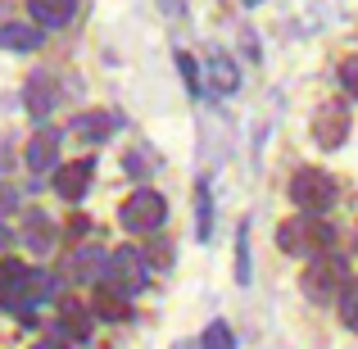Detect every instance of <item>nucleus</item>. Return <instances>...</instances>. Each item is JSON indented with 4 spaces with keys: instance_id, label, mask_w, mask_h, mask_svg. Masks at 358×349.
Returning a JSON list of instances; mask_svg holds the SVG:
<instances>
[{
    "instance_id": "4be33fe9",
    "label": "nucleus",
    "mask_w": 358,
    "mask_h": 349,
    "mask_svg": "<svg viewBox=\"0 0 358 349\" xmlns=\"http://www.w3.org/2000/svg\"><path fill=\"white\" fill-rule=\"evenodd\" d=\"M23 277H27V263H18V259H0V299H5Z\"/></svg>"
},
{
    "instance_id": "a878e982",
    "label": "nucleus",
    "mask_w": 358,
    "mask_h": 349,
    "mask_svg": "<svg viewBox=\"0 0 358 349\" xmlns=\"http://www.w3.org/2000/svg\"><path fill=\"white\" fill-rule=\"evenodd\" d=\"M14 209H18V191L9 182H0V218H9Z\"/></svg>"
},
{
    "instance_id": "f03ea898",
    "label": "nucleus",
    "mask_w": 358,
    "mask_h": 349,
    "mask_svg": "<svg viewBox=\"0 0 358 349\" xmlns=\"http://www.w3.org/2000/svg\"><path fill=\"white\" fill-rule=\"evenodd\" d=\"M345 286H350V268H345V259L331 254V250L308 259V268L299 272V290H304L313 304H336Z\"/></svg>"
},
{
    "instance_id": "20e7f679",
    "label": "nucleus",
    "mask_w": 358,
    "mask_h": 349,
    "mask_svg": "<svg viewBox=\"0 0 358 349\" xmlns=\"http://www.w3.org/2000/svg\"><path fill=\"white\" fill-rule=\"evenodd\" d=\"M164 218H168V200L159 191H150V186H136V191L122 200V209H118V222L131 236H155L159 227H164Z\"/></svg>"
},
{
    "instance_id": "7ed1b4c3",
    "label": "nucleus",
    "mask_w": 358,
    "mask_h": 349,
    "mask_svg": "<svg viewBox=\"0 0 358 349\" xmlns=\"http://www.w3.org/2000/svg\"><path fill=\"white\" fill-rule=\"evenodd\" d=\"M145 281H150L145 254L131 250V245H118V250L109 254V268H105V281H100V286L114 290L118 299H131V295H141V290H145Z\"/></svg>"
},
{
    "instance_id": "5701e85b",
    "label": "nucleus",
    "mask_w": 358,
    "mask_h": 349,
    "mask_svg": "<svg viewBox=\"0 0 358 349\" xmlns=\"http://www.w3.org/2000/svg\"><path fill=\"white\" fill-rule=\"evenodd\" d=\"M177 73H182V82H186V91H191V96H200V64L191 59V55L186 50H177Z\"/></svg>"
},
{
    "instance_id": "4468645a",
    "label": "nucleus",
    "mask_w": 358,
    "mask_h": 349,
    "mask_svg": "<svg viewBox=\"0 0 358 349\" xmlns=\"http://www.w3.org/2000/svg\"><path fill=\"white\" fill-rule=\"evenodd\" d=\"M114 127H118V114H109V109H91V114L73 118V131L82 141H105V136H114Z\"/></svg>"
},
{
    "instance_id": "aec40b11",
    "label": "nucleus",
    "mask_w": 358,
    "mask_h": 349,
    "mask_svg": "<svg viewBox=\"0 0 358 349\" xmlns=\"http://www.w3.org/2000/svg\"><path fill=\"white\" fill-rule=\"evenodd\" d=\"M336 304H341V322L358 336V281H350V286L341 290V299H336Z\"/></svg>"
},
{
    "instance_id": "f8f14e48",
    "label": "nucleus",
    "mask_w": 358,
    "mask_h": 349,
    "mask_svg": "<svg viewBox=\"0 0 358 349\" xmlns=\"http://www.w3.org/2000/svg\"><path fill=\"white\" fill-rule=\"evenodd\" d=\"M91 327H96V313L91 308H82L78 299H64L59 304V336L64 341H91Z\"/></svg>"
},
{
    "instance_id": "393cba45",
    "label": "nucleus",
    "mask_w": 358,
    "mask_h": 349,
    "mask_svg": "<svg viewBox=\"0 0 358 349\" xmlns=\"http://www.w3.org/2000/svg\"><path fill=\"white\" fill-rule=\"evenodd\" d=\"M341 87L350 91V96L358 100V55H350V59L341 64Z\"/></svg>"
},
{
    "instance_id": "6ab92c4d",
    "label": "nucleus",
    "mask_w": 358,
    "mask_h": 349,
    "mask_svg": "<svg viewBox=\"0 0 358 349\" xmlns=\"http://www.w3.org/2000/svg\"><path fill=\"white\" fill-rule=\"evenodd\" d=\"M200 349H236V336H231V327L222 322H209L204 327V341H200Z\"/></svg>"
},
{
    "instance_id": "412c9836",
    "label": "nucleus",
    "mask_w": 358,
    "mask_h": 349,
    "mask_svg": "<svg viewBox=\"0 0 358 349\" xmlns=\"http://www.w3.org/2000/svg\"><path fill=\"white\" fill-rule=\"evenodd\" d=\"M236 281L250 286V222H241L236 232Z\"/></svg>"
},
{
    "instance_id": "bb28decb",
    "label": "nucleus",
    "mask_w": 358,
    "mask_h": 349,
    "mask_svg": "<svg viewBox=\"0 0 358 349\" xmlns=\"http://www.w3.org/2000/svg\"><path fill=\"white\" fill-rule=\"evenodd\" d=\"M32 349H69V341H64V336L55 332V336H45V341H36Z\"/></svg>"
},
{
    "instance_id": "b1692460",
    "label": "nucleus",
    "mask_w": 358,
    "mask_h": 349,
    "mask_svg": "<svg viewBox=\"0 0 358 349\" xmlns=\"http://www.w3.org/2000/svg\"><path fill=\"white\" fill-rule=\"evenodd\" d=\"M96 313L105 318V322H114V318L122 322V318H127V304H118V295H114V290H100V299H96Z\"/></svg>"
},
{
    "instance_id": "1a4fd4ad",
    "label": "nucleus",
    "mask_w": 358,
    "mask_h": 349,
    "mask_svg": "<svg viewBox=\"0 0 358 349\" xmlns=\"http://www.w3.org/2000/svg\"><path fill=\"white\" fill-rule=\"evenodd\" d=\"M91 173H96V159H78V164H59L50 182L64 200H82L91 191Z\"/></svg>"
},
{
    "instance_id": "f3484780",
    "label": "nucleus",
    "mask_w": 358,
    "mask_h": 349,
    "mask_svg": "<svg viewBox=\"0 0 358 349\" xmlns=\"http://www.w3.org/2000/svg\"><path fill=\"white\" fill-rule=\"evenodd\" d=\"M23 241L32 245V250L45 254L55 245V222L45 218V213H27V218H23Z\"/></svg>"
},
{
    "instance_id": "c756f323",
    "label": "nucleus",
    "mask_w": 358,
    "mask_h": 349,
    "mask_svg": "<svg viewBox=\"0 0 358 349\" xmlns=\"http://www.w3.org/2000/svg\"><path fill=\"white\" fill-rule=\"evenodd\" d=\"M177 349H186V345H177Z\"/></svg>"
},
{
    "instance_id": "c85d7f7f",
    "label": "nucleus",
    "mask_w": 358,
    "mask_h": 349,
    "mask_svg": "<svg viewBox=\"0 0 358 349\" xmlns=\"http://www.w3.org/2000/svg\"><path fill=\"white\" fill-rule=\"evenodd\" d=\"M241 5H263V0H241Z\"/></svg>"
},
{
    "instance_id": "9d476101",
    "label": "nucleus",
    "mask_w": 358,
    "mask_h": 349,
    "mask_svg": "<svg viewBox=\"0 0 358 349\" xmlns=\"http://www.w3.org/2000/svg\"><path fill=\"white\" fill-rule=\"evenodd\" d=\"M55 100H59V87H55V78H50V73H32V78H27V91H23L27 114H32L36 122H41V118H50Z\"/></svg>"
},
{
    "instance_id": "ddd939ff",
    "label": "nucleus",
    "mask_w": 358,
    "mask_h": 349,
    "mask_svg": "<svg viewBox=\"0 0 358 349\" xmlns=\"http://www.w3.org/2000/svg\"><path fill=\"white\" fill-rule=\"evenodd\" d=\"M27 14L41 32L45 27H69L73 14H78V0H27Z\"/></svg>"
},
{
    "instance_id": "a211bd4d",
    "label": "nucleus",
    "mask_w": 358,
    "mask_h": 349,
    "mask_svg": "<svg viewBox=\"0 0 358 349\" xmlns=\"http://www.w3.org/2000/svg\"><path fill=\"white\" fill-rule=\"evenodd\" d=\"M195 236H200V241L213 236V195H209V182L195 186Z\"/></svg>"
},
{
    "instance_id": "423d86ee",
    "label": "nucleus",
    "mask_w": 358,
    "mask_h": 349,
    "mask_svg": "<svg viewBox=\"0 0 358 349\" xmlns=\"http://www.w3.org/2000/svg\"><path fill=\"white\" fill-rule=\"evenodd\" d=\"M45 299H55V277H50V272H41V268H27V277L18 281L5 299H0V308H9V313L23 318V313H32V308H41Z\"/></svg>"
},
{
    "instance_id": "9b49d317",
    "label": "nucleus",
    "mask_w": 358,
    "mask_h": 349,
    "mask_svg": "<svg viewBox=\"0 0 358 349\" xmlns=\"http://www.w3.org/2000/svg\"><path fill=\"white\" fill-rule=\"evenodd\" d=\"M23 159H27L32 173H55V168H59V131H50V127L36 131V136L27 141Z\"/></svg>"
},
{
    "instance_id": "dca6fc26",
    "label": "nucleus",
    "mask_w": 358,
    "mask_h": 349,
    "mask_svg": "<svg viewBox=\"0 0 358 349\" xmlns=\"http://www.w3.org/2000/svg\"><path fill=\"white\" fill-rule=\"evenodd\" d=\"M209 82H213L218 96H231V91L241 87V69L227 59V55H213V59H209Z\"/></svg>"
},
{
    "instance_id": "0eeeda50",
    "label": "nucleus",
    "mask_w": 358,
    "mask_h": 349,
    "mask_svg": "<svg viewBox=\"0 0 358 349\" xmlns=\"http://www.w3.org/2000/svg\"><path fill=\"white\" fill-rule=\"evenodd\" d=\"M313 141L322 150H336L350 141V105L345 100H327V105H317L313 114Z\"/></svg>"
},
{
    "instance_id": "f257e3e1",
    "label": "nucleus",
    "mask_w": 358,
    "mask_h": 349,
    "mask_svg": "<svg viewBox=\"0 0 358 349\" xmlns=\"http://www.w3.org/2000/svg\"><path fill=\"white\" fill-rule=\"evenodd\" d=\"M336 245V227L322 218H313V213H304V218H286L277 227V250L281 254H295V259H317V254H327Z\"/></svg>"
},
{
    "instance_id": "39448f33",
    "label": "nucleus",
    "mask_w": 358,
    "mask_h": 349,
    "mask_svg": "<svg viewBox=\"0 0 358 349\" xmlns=\"http://www.w3.org/2000/svg\"><path fill=\"white\" fill-rule=\"evenodd\" d=\"M290 200H295L304 213L322 218V213L336 204V182L322 173V168H299V173L290 177Z\"/></svg>"
},
{
    "instance_id": "cd10ccee",
    "label": "nucleus",
    "mask_w": 358,
    "mask_h": 349,
    "mask_svg": "<svg viewBox=\"0 0 358 349\" xmlns=\"http://www.w3.org/2000/svg\"><path fill=\"white\" fill-rule=\"evenodd\" d=\"M5 241H9V232H5V227H0V254H5Z\"/></svg>"
},
{
    "instance_id": "2eb2a0df",
    "label": "nucleus",
    "mask_w": 358,
    "mask_h": 349,
    "mask_svg": "<svg viewBox=\"0 0 358 349\" xmlns=\"http://www.w3.org/2000/svg\"><path fill=\"white\" fill-rule=\"evenodd\" d=\"M0 45H5V50H18V55L41 50V27L36 23H5L0 27Z\"/></svg>"
},
{
    "instance_id": "6e6552de",
    "label": "nucleus",
    "mask_w": 358,
    "mask_h": 349,
    "mask_svg": "<svg viewBox=\"0 0 358 349\" xmlns=\"http://www.w3.org/2000/svg\"><path fill=\"white\" fill-rule=\"evenodd\" d=\"M105 268H109V250H100V245H82V250L69 254V277L78 286H100Z\"/></svg>"
}]
</instances>
